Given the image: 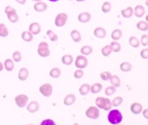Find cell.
I'll return each instance as SVG.
<instances>
[{"label": "cell", "mask_w": 148, "mask_h": 125, "mask_svg": "<svg viewBox=\"0 0 148 125\" xmlns=\"http://www.w3.org/2000/svg\"><path fill=\"white\" fill-rule=\"evenodd\" d=\"M32 1H35V2H38L41 1L42 0H32Z\"/></svg>", "instance_id": "cell-50"}, {"label": "cell", "mask_w": 148, "mask_h": 125, "mask_svg": "<svg viewBox=\"0 0 148 125\" xmlns=\"http://www.w3.org/2000/svg\"><path fill=\"white\" fill-rule=\"evenodd\" d=\"M41 125H56V123H55L52 120L48 119V120H44L43 122H42L41 123Z\"/></svg>", "instance_id": "cell-45"}, {"label": "cell", "mask_w": 148, "mask_h": 125, "mask_svg": "<svg viewBox=\"0 0 148 125\" xmlns=\"http://www.w3.org/2000/svg\"><path fill=\"white\" fill-rule=\"evenodd\" d=\"M86 115L90 119L96 120L99 117V110L95 106H90L86 111Z\"/></svg>", "instance_id": "cell-5"}, {"label": "cell", "mask_w": 148, "mask_h": 125, "mask_svg": "<svg viewBox=\"0 0 148 125\" xmlns=\"http://www.w3.org/2000/svg\"><path fill=\"white\" fill-rule=\"evenodd\" d=\"M123 102V99L122 97H115L112 102V105L114 107H117L120 105Z\"/></svg>", "instance_id": "cell-36"}, {"label": "cell", "mask_w": 148, "mask_h": 125, "mask_svg": "<svg viewBox=\"0 0 148 125\" xmlns=\"http://www.w3.org/2000/svg\"><path fill=\"white\" fill-rule=\"evenodd\" d=\"M94 34L96 38H104L106 35L105 29L102 27H98L94 30Z\"/></svg>", "instance_id": "cell-11"}, {"label": "cell", "mask_w": 148, "mask_h": 125, "mask_svg": "<svg viewBox=\"0 0 148 125\" xmlns=\"http://www.w3.org/2000/svg\"><path fill=\"white\" fill-rule=\"evenodd\" d=\"M27 110L31 113H34L39 110V104L37 101H32L27 107Z\"/></svg>", "instance_id": "cell-13"}, {"label": "cell", "mask_w": 148, "mask_h": 125, "mask_svg": "<svg viewBox=\"0 0 148 125\" xmlns=\"http://www.w3.org/2000/svg\"><path fill=\"white\" fill-rule=\"evenodd\" d=\"M70 1H72V0H70Z\"/></svg>", "instance_id": "cell-52"}, {"label": "cell", "mask_w": 148, "mask_h": 125, "mask_svg": "<svg viewBox=\"0 0 148 125\" xmlns=\"http://www.w3.org/2000/svg\"><path fill=\"white\" fill-rule=\"evenodd\" d=\"M22 38L24 41L30 42L33 39V35L30 31H25L22 33Z\"/></svg>", "instance_id": "cell-22"}, {"label": "cell", "mask_w": 148, "mask_h": 125, "mask_svg": "<svg viewBox=\"0 0 148 125\" xmlns=\"http://www.w3.org/2000/svg\"><path fill=\"white\" fill-rule=\"evenodd\" d=\"M15 1L21 5H24L27 1V0H15Z\"/></svg>", "instance_id": "cell-47"}, {"label": "cell", "mask_w": 148, "mask_h": 125, "mask_svg": "<svg viewBox=\"0 0 148 125\" xmlns=\"http://www.w3.org/2000/svg\"><path fill=\"white\" fill-rule=\"evenodd\" d=\"M122 17L125 18H128L132 16L133 14V7H128L125 10H122L121 11Z\"/></svg>", "instance_id": "cell-19"}, {"label": "cell", "mask_w": 148, "mask_h": 125, "mask_svg": "<svg viewBox=\"0 0 148 125\" xmlns=\"http://www.w3.org/2000/svg\"><path fill=\"white\" fill-rule=\"evenodd\" d=\"M80 52H81V54L84 55H89L93 52V48L89 46H85L81 48Z\"/></svg>", "instance_id": "cell-31"}, {"label": "cell", "mask_w": 148, "mask_h": 125, "mask_svg": "<svg viewBox=\"0 0 148 125\" xmlns=\"http://www.w3.org/2000/svg\"><path fill=\"white\" fill-rule=\"evenodd\" d=\"M68 19V16L66 13H60L56 17L55 20V24L57 27H61L64 26Z\"/></svg>", "instance_id": "cell-6"}, {"label": "cell", "mask_w": 148, "mask_h": 125, "mask_svg": "<svg viewBox=\"0 0 148 125\" xmlns=\"http://www.w3.org/2000/svg\"><path fill=\"white\" fill-rule=\"evenodd\" d=\"M76 101V97L73 94H70L65 97L63 100L64 104L66 106H71Z\"/></svg>", "instance_id": "cell-16"}, {"label": "cell", "mask_w": 148, "mask_h": 125, "mask_svg": "<svg viewBox=\"0 0 148 125\" xmlns=\"http://www.w3.org/2000/svg\"><path fill=\"white\" fill-rule=\"evenodd\" d=\"M84 72L81 70H77L74 73V76L77 79H80L83 77Z\"/></svg>", "instance_id": "cell-43"}, {"label": "cell", "mask_w": 148, "mask_h": 125, "mask_svg": "<svg viewBox=\"0 0 148 125\" xmlns=\"http://www.w3.org/2000/svg\"><path fill=\"white\" fill-rule=\"evenodd\" d=\"M103 86L99 83H96L93 84L90 87V91L93 94H96L99 93L102 90Z\"/></svg>", "instance_id": "cell-26"}, {"label": "cell", "mask_w": 148, "mask_h": 125, "mask_svg": "<svg viewBox=\"0 0 148 125\" xmlns=\"http://www.w3.org/2000/svg\"><path fill=\"white\" fill-rule=\"evenodd\" d=\"M137 27L141 31H146L148 30V23L144 21H141L137 23Z\"/></svg>", "instance_id": "cell-33"}, {"label": "cell", "mask_w": 148, "mask_h": 125, "mask_svg": "<svg viewBox=\"0 0 148 125\" xmlns=\"http://www.w3.org/2000/svg\"><path fill=\"white\" fill-rule=\"evenodd\" d=\"M112 51V47L111 45L106 46L102 49L101 50L102 54L105 56H109Z\"/></svg>", "instance_id": "cell-30"}, {"label": "cell", "mask_w": 148, "mask_h": 125, "mask_svg": "<svg viewBox=\"0 0 148 125\" xmlns=\"http://www.w3.org/2000/svg\"><path fill=\"white\" fill-rule=\"evenodd\" d=\"M71 35L73 40L76 43H78L81 41V34L79 31H78L77 30H73L71 32Z\"/></svg>", "instance_id": "cell-20"}, {"label": "cell", "mask_w": 148, "mask_h": 125, "mask_svg": "<svg viewBox=\"0 0 148 125\" xmlns=\"http://www.w3.org/2000/svg\"><path fill=\"white\" fill-rule=\"evenodd\" d=\"M111 76V73L108 71L103 72L100 74V77L104 81H107L110 80Z\"/></svg>", "instance_id": "cell-40"}, {"label": "cell", "mask_w": 148, "mask_h": 125, "mask_svg": "<svg viewBox=\"0 0 148 125\" xmlns=\"http://www.w3.org/2000/svg\"><path fill=\"white\" fill-rule=\"evenodd\" d=\"M5 67L7 71H11L14 68V63L11 59H7L5 62Z\"/></svg>", "instance_id": "cell-28"}, {"label": "cell", "mask_w": 148, "mask_h": 125, "mask_svg": "<svg viewBox=\"0 0 148 125\" xmlns=\"http://www.w3.org/2000/svg\"><path fill=\"white\" fill-rule=\"evenodd\" d=\"M4 66H3V64L1 62H0V71H1L3 70Z\"/></svg>", "instance_id": "cell-48"}, {"label": "cell", "mask_w": 148, "mask_h": 125, "mask_svg": "<svg viewBox=\"0 0 148 125\" xmlns=\"http://www.w3.org/2000/svg\"><path fill=\"white\" fill-rule=\"evenodd\" d=\"M135 16L137 17H141L143 16L145 13V10L144 7L141 5H138L135 7Z\"/></svg>", "instance_id": "cell-17"}, {"label": "cell", "mask_w": 148, "mask_h": 125, "mask_svg": "<svg viewBox=\"0 0 148 125\" xmlns=\"http://www.w3.org/2000/svg\"><path fill=\"white\" fill-rule=\"evenodd\" d=\"M140 55L141 57L144 59H147L148 58V49L145 48L141 50L140 52Z\"/></svg>", "instance_id": "cell-44"}, {"label": "cell", "mask_w": 148, "mask_h": 125, "mask_svg": "<svg viewBox=\"0 0 148 125\" xmlns=\"http://www.w3.org/2000/svg\"><path fill=\"white\" fill-rule=\"evenodd\" d=\"M143 116L146 119H148V109H145L143 111Z\"/></svg>", "instance_id": "cell-46"}, {"label": "cell", "mask_w": 148, "mask_h": 125, "mask_svg": "<svg viewBox=\"0 0 148 125\" xmlns=\"http://www.w3.org/2000/svg\"><path fill=\"white\" fill-rule=\"evenodd\" d=\"M46 34L51 41L54 42L58 40V36L51 30H47Z\"/></svg>", "instance_id": "cell-35"}, {"label": "cell", "mask_w": 148, "mask_h": 125, "mask_svg": "<svg viewBox=\"0 0 148 125\" xmlns=\"http://www.w3.org/2000/svg\"><path fill=\"white\" fill-rule=\"evenodd\" d=\"M129 43L131 46L134 48H138L140 45V42L137 38L132 36L129 39Z\"/></svg>", "instance_id": "cell-29"}, {"label": "cell", "mask_w": 148, "mask_h": 125, "mask_svg": "<svg viewBox=\"0 0 148 125\" xmlns=\"http://www.w3.org/2000/svg\"><path fill=\"white\" fill-rule=\"evenodd\" d=\"M96 104L97 107L106 111H109L112 109V105L110 99L108 98L98 97L96 99Z\"/></svg>", "instance_id": "cell-2"}, {"label": "cell", "mask_w": 148, "mask_h": 125, "mask_svg": "<svg viewBox=\"0 0 148 125\" xmlns=\"http://www.w3.org/2000/svg\"><path fill=\"white\" fill-rule=\"evenodd\" d=\"M22 56L21 52L19 51H15L13 54V60L16 62H19L22 60Z\"/></svg>", "instance_id": "cell-41"}, {"label": "cell", "mask_w": 148, "mask_h": 125, "mask_svg": "<svg viewBox=\"0 0 148 125\" xmlns=\"http://www.w3.org/2000/svg\"><path fill=\"white\" fill-rule=\"evenodd\" d=\"M116 88L114 86H110V87L106 88L105 90V93L106 95L107 96H111L116 92Z\"/></svg>", "instance_id": "cell-38"}, {"label": "cell", "mask_w": 148, "mask_h": 125, "mask_svg": "<svg viewBox=\"0 0 148 125\" xmlns=\"http://www.w3.org/2000/svg\"><path fill=\"white\" fill-rule=\"evenodd\" d=\"M141 43L143 46H147L148 44V36L147 34L142 35L141 38Z\"/></svg>", "instance_id": "cell-42"}, {"label": "cell", "mask_w": 148, "mask_h": 125, "mask_svg": "<svg viewBox=\"0 0 148 125\" xmlns=\"http://www.w3.org/2000/svg\"><path fill=\"white\" fill-rule=\"evenodd\" d=\"M49 1H51V2H55L59 1V0H49Z\"/></svg>", "instance_id": "cell-49"}, {"label": "cell", "mask_w": 148, "mask_h": 125, "mask_svg": "<svg viewBox=\"0 0 148 125\" xmlns=\"http://www.w3.org/2000/svg\"><path fill=\"white\" fill-rule=\"evenodd\" d=\"M110 79L111 83L115 87H119L120 86V81L118 76L115 75L111 76Z\"/></svg>", "instance_id": "cell-24"}, {"label": "cell", "mask_w": 148, "mask_h": 125, "mask_svg": "<svg viewBox=\"0 0 148 125\" xmlns=\"http://www.w3.org/2000/svg\"><path fill=\"white\" fill-rule=\"evenodd\" d=\"M5 13L7 15V18L11 23H16L19 19L16 10L10 6H7L5 8Z\"/></svg>", "instance_id": "cell-3"}, {"label": "cell", "mask_w": 148, "mask_h": 125, "mask_svg": "<svg viewBox=\"0 0 148 125\" xmlns=\"http://www.w3.org/2000/svg\"><path fill=\"white\" fill-rule=\"evenodd\" d=\"M91 15L89 13L85 12L81 13L78 16V20L80 22L85 23L89 22L91 20Z\"/></svg>", "instance_id": "cell-12"}, {"label": "cell", "mask_w": 148, "mask_h": 125, "mask_svg": "<svg viewBox=\"0 0 148 125\" xmlns=\"http://www.w3.org/2000/svg\"><path fill=\"white\" fill-rule=\"evenodd\" d=\"M111 45L112 47V51L115 53H117L119 52L120 50L121 45L118 42L116 41H113L111 42L110 44Z\"/></svg>", "instance_id": "cell-39"}, {"label": "cell", "mask_w": 148, "mask_h": 125, "mask_svg": "<svg viewBox=\"0 0 148 125\" xmlns=\"http://www.w3.org/2000/svg\"><path fill=\"white\" fill-rule=\"evenodd\" d=\"M38 54L43 57H47L50 54L49 45L45 42H42L39 44L38 49Z\"/></svg>", "instance_id": "cell-4"}, {"label": "cell", "mask_w": 148, "mask_h": 125, "mask_svg": "<svg viewBox=\"0 0 148 125\" xmlns=\"http://www.w3.org/2000/svg\"><path fill=\"white\" fill-rule=\"evenodd\" d=\"M143 106L139 103H134L130 107L131 112L135 114H139L143 111Z\"/></svg>", "instance_id": "cell-14"}, {"label": "cell", "mask_w": 148, "mask_h": 125, "mask_svg": "<svg viewBox=\"0 0 148 125\" xmlns=\"http://www.w3.org/2000/svg\"><path fill=\"white\" fill-rule=\"evenodd\" d=\"M61 75V71L58 68H54L50 71V77L54 78H57L59 77Z\"/></svg>", "instance_id": "cell-34"}, {"label": "cell", "mask_w": 148, "mask_h": 125, "mask_svg": "<svg viewBox=\"0 0 148 125\" xmlns=\"http://www.w3.org/2000/svg\"><path fill=\"white\" fill-rule=\"evenodd\" d=\"M29 75L28 70L27 68H22L20 69L18 74V78L22 81H24L27 80Z\"/></svg>", "instance_id": "cell-18"}, {"label": "cell", "mask_w": 148, "mask_h": 125, "mask_svg": "<svg viewBox=\"0 0 148 125\" xmlns=\"http://www.w3.org/2000/svg\"><path fill=\"white\" fill-rule=\"evenodd\" d=\"M39 90L43 96L49 97L52 94L53 88L50 84L46 83L40 86Z\"/></svg>", "instance_id": "cell-8"}, {"label": "cell", "mask_w": 148, "mask_h": 125, "mask_svg": "<svg viewBox=\"0 0 148 125\" xmlns=\"http://www.w3.org/2000/svg\"><path fill=\"white\" fill-rule=\"evenodd\" d=\"M132 66L131 64L127 62H122L120 65V69L122 71L124 72H127L130 71L132 69Z\"/></svg>", "instance_id": "cell-27"}, {"label": "cell", "mask_w": 148, "mask_h": 125, "mask_svg": "<svg viewBox=\"0 0 148 125\" xmlns=\"http://www.w3.org/2000/svg\"><path fill=\"white\" fill-rule=\"evenodd\" d=\"M112 5L108 1H106L102 5V11L104 13H107L110 11Z\"/></svg>", "instance_id": "cell-37"}, {"label": "cell", "mask_w": 148, "mask_h": 125, "mask_svg": "<svg viewBox=\"0 0 148 125\" xmlns=\"http://www.w3.org/2000/svg\"><path fill=\"white\" fill-rule=\"evenodd\" d=\"M29 30L32 34L34 35H37L41 31V27L39 24L38 23H32L30 25Z\"/></svg>", "instance_id": "cell-10"}, {"label": "cell", "mask_w": 148, "mask_h": 125, "mask_svg": "<svg viewBox=\"0 0 148 125\" xmlns=\"http://www.w3.org/2000/svg\"><path fill=\"white\" fill-rule=\"evenodd\" d=\"M8 35V31L7 28L4 24H0V37L5 38Z\"/></svg>", "instance_id": "cell-32"}, {"label": "cell", "mask_w": 148, "mask_h": 125, "mask_svg": "<svg viewBox=\"0 0 148 125\" xmlns=\"http://www.w3.org/2000/svg\"><path fill=\"white\" fill-rule=\"evenodd\" d=\"M122 33L120 29H115L112 31L111 34V38L114 40H118L121 38Z\"/></svg>", "instance_id": "cell-23"}, {"label": "cell", "mask_w": 148, "mask_h": 125, "mask_svg": "<svg viewBox=\"0 0 148 125\" xmlns=\"http://www.w3.org/2000/svg\"><path fill=\"white\" fill-rule=\"evenodd\" d=\"M85 0H76V1L78 2H82V1H85Z\"/></svg>", "instance_id": "cell-51"}, {"label": "cell", "mask_w": 148, "mask_h": 125, "mask_svg": "<svg viewBox=\"0 0 148 125\" xmlns=\"http://www.w3.org/2000/svg\"><path fill=\"white\" fill-rule=\"evenodd\" d=\"M28 101V97L26 95L20 94L16 96L15 98V101L16 104L20 108H23L27 104Z\"/></svg>", "instance_id": "cell-9"}, {"label": "cell", "mask_w": 148, "mask_h": 125, "mask_svg": "<svg viewBox=\"0 0 148 125\" xmlns=\"http://www.w3.org/2000/svg\"><path fill=\"white\" fill-rule=\"evenodd\" d=\"M108 120L111 124L116 125L122 121V116L119 110H113L109 112L108 115Z\"/></svg>", "instance_id": "cell-1"}, {"label": "cell", "mask_w": 148, "mask_h": 125, "mask_svg": "<svg viewBox=\"0 0 148 125\" xmlns=\"http://www.w3.org/2000/svg\"><path fill=\"white\" fill-rule=\"evenodd\" d=\"M34 7L36 11L42 12L47 10L48 6L44 2H38L34 5Z\"/></svg>", "instance_id": "cell-15"}, {"label": "cell", "mask_w": 148, "mask_h": 125, "mask_svg": "<svg viewBox=\"0 0 148 125\" xmlns=\"http://www.w3.org/2000/svg\"><path fill=\"white\" fill-rule=\"evenodd\" d=\"M75 65L77 68L84 69L87 66L88 59L83 56H78L75 61Z\"/></svg>", "instance_id": "cell-7"}, {"label": "cell", "mask_w": 148, "mask_h": 125, "mask_svg": "<svg viewBox=\"0 0 148 125\" xmlns=\"http://www.w3.org/2000/svg\"><path fill=\"white\" fill-rule=\"evenodd\" d=\"M90 90V86L88 84L82 85L79 89V92L82 96H85L89 93Z\"/></svg>", "instance_id": "cell-21"}, {"label": "cell", "mask_w": 148, "mask_h": 125, "mask_svg": "<svg viewBox=\"0 0 148 125\" xmlns=\"http://www.w3.org/2000/svg\"><path fill=\"white\" fill-rule=\"evenodd\" d=\"M73 61V57L71 55H65L62 58V62L64 65H70Z\"/></svg>", "instance_id": "cell-25"}]
</instances>
